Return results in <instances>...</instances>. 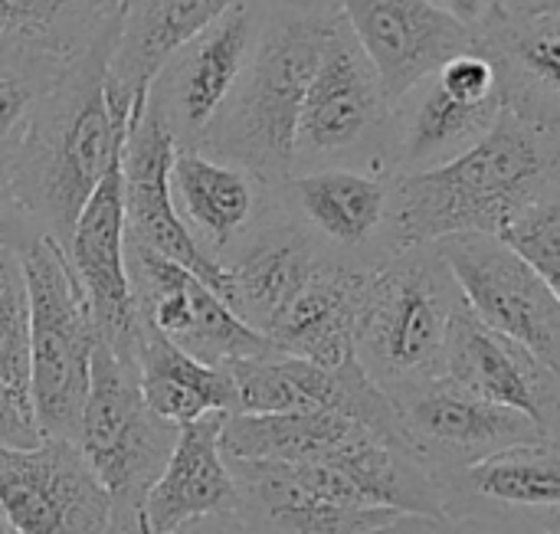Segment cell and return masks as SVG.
<instances>
[{"instance_id":"cell-1","label":"cell","mask_w":560,"mask_h":534,"mask_svg":"<svg viewBox=\"0 0 560 534\" xmlns=\"http://www.w3.org/2000/svg\"><path fill=\"white\" fill-rule=\"evenodd\" d=\"M560 190V135L502 112L463 154L427 171L394 174V246L499 233L525 204Z\"/></svg>"},{"instance_id":"cell-2","label":"cell","mask_w":560,"mask_h":534,"mask_svg":"<svg viewBox=\"0 0 560 534\" xmlns=\"http://www.w3.org/2000/svg\"><path fill=\"white\" fill-rule=\"evenodd\" d=\"M112 39L115 33L59 72L3 161L16 200L62 249L128 131V118L115 115L108 102Z\"/></svg>"},{"instance_id":"cell-3","label":"cell","mask_w":560,"mask_h":534,"mask_svg":"<svg viewBox=\"0 0 560 534\" xmlns=\"http://www.w3.org/2000/svg\"><path fill=\"white\" fill-rule=\"evenodd\" d=\"M335 16L338 10L315 13L269 0L256 49L230 102L203 135L200 151L246 167L266 184L285 181L292 174L302 95Z\"/></svg>"},{"instance_id":"cell-4","label":"cell","mask_w":560,"mask_h":534,"mask_svg":"<svg viewBox=\"0 0 560 534\" xmlns=\"http://www.w3.org/2000/svg\"><path fill=\"white\" fill-rule=\"evenodd\" d=\"M459 309L463 295L440 249L433 243L410 246L368 276L354 325V361L387 397L436 381Z\"/></svg>"},{"instance_id":"cell-5","label":"cell","mask_w":560,"mask_h":534,"mask_svg":"<svg viewBox=\"0 0 560 534\" xmlns=\"http://www.w3.org/2000/svg\"><path fill=\"white\" fill-rule=\"evenodd\" d=\"M394 105L354 43L341 10L302 95L292 174L315 167H354L394 174Z\"/></svg>"},{"instance_id":"cell-6","label":"cell","mask_w":560,"mask_h":534,"mask_svg":"<svg viewBox=\"0 0 560 534\" xmlns=\"http://www.w3.org/2000/svg\"><path fill=\"white\" fill-rule=\"evenodd\" d=\"M30 292V407L39 437H79L89 391L92 348L98 341L89 302L66 249L39 236L20 253Z\"/></svg>"},{"instance_id":"cell-7","label":"cell","mask_w":560,"mask_h":534,"mask_svg":"<svg viewBox=\"0 0 560 534\" xmlns=\"http://www.w3.org/2000/svg\"><path fill=\"white\" fill-rule=\"evenodd\" d=\"M174 440L177 427L144 404L135 361L95 341L75 443L112 496L118 534H141L144 496L161 476Z\"/></svg>"},{"instance_id":"cell-8","label":"cell","mask_w":560,"mask_h":534,"mask_svg":"<svg viewBox=\"0 0 560 534\" xmlns=\"http://www.w3.org/2000/svg\"><path fill=\"white\" fill-rule=\"evenodd\" d=\"M226 463L236 515L256 534H374L400 519L371 506L331 463Z\"/></svg>"},{"instance_id":"cell-9","label":"cell","mask_w":560,"mask_h":534,"mask_svg":"<svg viewBox=\"0 0 560 534\" xmlns=\"http://www.w3.org/2000/svg\"><path fill=\"white\" fill-rule=\"evenodd\" d=\"M492 62L463 49L394 105V174L427 171L469 151L502 115Z\"/></svg>"},{"instance_id":"cell-10","label":"cell","mask_w":560,"mask_h":534,"mask_svg":"<svg viewBox=\"0 0 560 534\" xmlns=\"http://www.w3.org/2000/svg\"><path fill=\"white\" fill-rule=\"evenodd\" d=\"M269 0H243L207 23L158 69L148 105L177 148H200L203 135L230 102L262 30Z\"/></svg>"},{"instance_id":"cell-11","label":"cell","mask_w":560,"mask_h":534,"mask_svg":"<svg viewBox=\"0 0 560 534\" xmlns=\"http://www.w3.org/2000/svg\"><path fill=\"white\" fill-rule=\"evenodd\" d=\"M463 295V305L492 332L518 341L545 364H560V295L492 233L433 243Z\"/></svg>"},{"instance_id":"cell-12","label":"cell","mask_w":560,"mask_h":534,"mask_svg":"<svg viewBox=\"0 0 560 534\" xmlns=\"http://www.w3.org/2000/svg\"><path fill=\"white\" fill-rule=\"evenodd\" d=\"M0 515L20 534H118L112 496L62 437L0 446Z\"/></svg>"},{"instance_id":"cell-13","label":"cell","mask_w":560,"mask_h":534,"mask_svg":"<svg viewBox=\"0 0 560 534\" xmlns=\"http://www.w3.org/2000/svg\"><path fill=\"white\" fill-rule=\"evenodd\" d=\"M276 204L338 263L377 269L397 256L390 227L394 174L354 167L295 171L276 184Z\"/></svg>"},{"instance_id":"cell-14","label":"cell","mask_w":560,"mask_h":534,"mask_svg":"<svg viewBox=\"0 0 560 534\" xmlns=\"http://www.w3.org/2000/svg\"><path fill=\"white\" fill-rule=\"evenodd\" d=\"M390 400L397 407L404 446L436 486L492 453L551 437L518 410L482 400L450 378L427 381Z\"/></svg>"},{"instance_id":"cell-15","label":"cell","mask_w":560,"mask_h":534,"mask_svg":"<svg viewBox=\"0 0 560 534\" xmlns=\"http://www.w3.org/2000/svg\"><path fill=\"white\" fill-rule=\"evenodd\" d=\"M125 266L138 315L184 355L230 364L276 351L190 269L125 240Z\"/></svg>"},{"instance_id":"cell-16","label":"cell","mask_w":560,"mask_h":534,"mask_svg":"<svg viewBox=\"0 0 560 534\" xmlns=\"http://www.w3.org/2000/svg\"><path fill=\"white\" fill-rule=\"evenodd\" d=\"M226 368L236 384V414L331 410L364 423L381 440L404 446L394 400L361 371L358 361L322 368L292 355L269 351L259 358L230 361Z\"/></svg>"},{"instance_id":"cell-17","label":"cell","mask_w":560,"mask_h":534,"mask_svg":"<svg viewBox=\"0 0 560 534\" xmlns=\"http://www.w3.org/2000/svg\"><path fill=\"white\" fill-rule=\"evenodd\" d=\"M66 259L89 302V315H92L98 341L112 348L118 358L135 361L141 315L131 295L128 266H125L121 148L112 154L102 181L85 200L72 227V236L66 243Z\"/></svg>"},{"instance_id":"cell-18","label":"cell","mask_w":560,"mask_h":534,"mask_svg":"<svg viewBox=\"0 0 560 534\" xmlns=\"http://www.w3.org/2000/svg\"><path fill=\"white\" fill-rule=\"evenodd\" d=\"M338 10L390 105L472 46V30L430 0H341Z\"/></svg>"},{"instance_id":"cell-19","label":"cell","mask_w":560,"mask_h":534,"mask_svg":"<svg viewBox=\"0 0 560 534\" xmlns=\"http://www.w3.org/2000/svg\"><path fill=\"white\" fill-rule=\"evenodd\" d=\"M174 138L167 135L158 112L144 102L138 121L128 125L121 144V207H125V240L138 243L203 279L220 299H226V272L217 266L180 223L167 171L174 158Z\"/></svg>"},{"instance_id":"cell-20","label":"cell","mask_w":560,"mask_h":534,"mask_svg":"<svg viewBox=\"0 0 560 534\" xmlns=\"http://www.w3.org/2000/svg\"><path fill=\"white\" fill-rule=\"evenodd\" d=\"M443 378L482 400L518 410L535 427L558 437V368L545 364L518 341L486 328L466 305L459 309L450 332Z\"/></svg>"},{"instance_id":"cell-21","label":"cell","mask_w":560,"mask_h":534,"mask_svg":"<svg viewBox=\"0 0 560 534\" xmlns=\"http://www.w3.org/2000/svg\"><path fill=\"white\" fill-rule=\"evenodd\" d=\"M325 259L331 256H325L318 243L272 200L269 213L220 259L226 272L223 302L266 338Z\"/></svg>"},{"instance_id":"cell-22","label":"cell","mask_w":560,"mask_h":534,"mask_svg":"<svg viewBox=\"0 0 560 534\" xmlns=\"http://www.w3.org/2000/svg\"><path fill=\"white\" fill-rule=\"evenodd\" d=\"M167 187L180 223L217 266L276 200V184L200 148H174Z\"/></svg>"},{"instance_id":"cell-23","label":"cell","mask_w":560,"mask_h":534,"mask_svg":"<svg viewBox=\"0 0 560 534\" xmlns=\"http://www.w3.org/2000/svg\"><path fill=\"white\" fill-rule=\"evenodd\" d=\"M472 46L495 69L502 108L560 135V13L515 16L489 7L472 26Z\"/></svg>"},{"instance_id":"cell-24","label":"cell","mask_w":560,"mask_h":534,"mask_svg":"<svg viewBox=\"0 0 560 534\" xmlns=\"http://www.w3.org/2000/svg\"><path fill=\"white\" fill-rule=\"evenodd\" d=\"M236 3L243 0H125L108 49L112 112L138 121L167 56Z\"/></svg>"},{"instance_id":"cell-25","label":"cell","mask_w":560,"mask_h":534,"mask_svg":"<svg viewBox=\"0 0 560 534\" xmlns=\"http://www.w3.org/2000/svg\"><path fill=\"white\" fill-rule=\"evenodd\" d=\"M226 417L230 414H207L177 427L174 450L144 496L141 534H171L194 519L236 512V483L220 450Z\"/></svg>"},{"instance_id":"cell-26","label":"cell","mask_w":560,"mask_h":534,"mask_svg":"<svg viewBox=\"0 0 560 534\" xmlns=\"http://www.w3.org/2000/svg\"><path fill=\"white\" fill-rule=\"evenodd\" d=\"M443 515H515L560 519V450L558 437L518 443L482 463L456 473L440 486Z\"/></svg>"},{"instance_id":"cell-27","label":"cell","mask_w":560,"mask_h":534,"mask_svg":"<svg viewBox=\"0 0 560 534\" xmlns=\"http://www.w3.org/2000/svg\"><path fill=\"white\" fill-rule=\"evenodd\" d=\"M371 269L325 259L292 305L269 328V345L322 368L354 361V325Z\"/></svg>"},{"instance_id":"cell-28","label":"cell","mask_w":560,"mask_h":534,"mask_svg":"<svg viewBox=\"0 0 560 534\" xmlns=\"http://www.w3.org/2000/svg\"><path fill=\"white\" fill-rule=\"evenodd\" d=\"M364 423L331 410H285V414H230L220 430L226 460L256 463H325L364 440Z\"/></svg>"},{"instance_id":"cell-29","label":"cell","mask_w":560,"mask_h":534,"mask_svg":"<svg viewBox=\"0 0 560 534\" xmlns=\"http://www.w3.org/2000/svg\"><path fill=\"white\" fill-rule=\"evenodd\" d=\"M135 371L144 404L171 427L207 414H236V384L226 364H203L141 322Z\"/></svg>"},{"instance_id":"cell-30","label":"cell","mask_w":560,"mask_h":534,"mask_svg":"<svg viewBox=\"0 0 560 534\" xmlns=\"http://www.w3.org/2000/svg\"><path fill=\"white\" fill-rule=\"evenodd\" d=\"M121 7L125 0H0V46L69 66L115 33Z\"/></svg>"},{"instance_id":"cell-31","label":"cell","mask_w":560,"mask_h":534,"mask_svg":"<svg viewBox=\"0 0 560 534\" xmlns=\"http://www.w3.org/2000/svg\"><path fill=\"white\" fill-rule=\"evenodd\" d=\"M0 381L30 404V292L10 249H0Z\"/></svg>"},{"instance_id":"cell-32","label":"cell","mask_w":560,"mask_h":534,"mask_svg":"<svg viewBox=\"0 0 560 534\" xmlns=\"http://www.w3.org/2000/svg\"><path fill=\"white\" fill-rule=\"evenodd\" d=\"M62 69L66 66L59 62L23 56L0 46V161L10 158V151L26 131L36 102L49 92Z\"/></svg>"},{"instance_id":"cell-33","label":"cell","mask_w":560,"mask_h":534,"mask_svg":"<svg viewBox=\"0 0 560 534\" xmlns=\"http://www.w3.org/2000/svg\"><path fill=\"white\" fill-rule=\"evenodd\" d=\"M518 259H525L548 286L560 282V190H551L518 213H512L495 233Z\"/></svg>"},{"instance_id":"cell-34","label":"cell","mask_w":560,"mask_h":534,"mask_svg":"<svg viewBox=\"0 0 560 534\" xmlns=\"http://www.w3.org/2000/svg\"><path fill=\"white\" fill-rule=\"evenodd\" d=\"M374 534H560V519H515V515H400L394 525Z\"/></svg>"},{"instance_id":"cell-35","label":"cell","mask_w":560,"mask_h":534,"mask_svg":"<svg viewBox=\"0 0 560 534\" xmlns=\"http://www.w3.org/2000/svg\"><path fill=\"white\" fill-rule=\"evenodd\" d=\"M39 236H43L39 227L33 223V217L16 200L10 174H7V164L0 161V249L26 253Z\"/></svg>"},{"instance_id":"cell-36","label":"cell","mask_w":560,"mask_h":534,"mask_svg":"<svg viewBox=\"0 0 560 534\" xmlns=\"http://www.w3.org/2000/svg\"><path fill=\"white\" fill-rule=\"evenodd\" d=\"M39 440L33 407L0 381V446H33Z\"/></svg>"},{"instance_id":"cell-37","label":"cell","mask_w":560,"mask_h":534,"mask_svg":"<svg viewBox=\"0 0 560 534\" xmlns=\"http://www.w3.org/2000/svg\"><path fill=\"white\" fill-rule=\"evenodd\" d=\"M171 534H256L236 512H217V515H203L194 519L180 529H174Z\"/></svg>"},{"instance_id":"cell-38","label":"cell","mask_w":560,"mask_h":534,"mask_svg":"<svg viewBox=\"0 0 560 534\" xmlns=\"http://www.w3.org/2000/svg\"><path fill=\"white\" fill-rule=\"evenodd\" d=\"M430 3H436L440 10H446L450 16H456L463 26H476L486 13H489V7H492V0H430Z\"/></svg>"},{"instance_id":"cell-39","label":"cell","mask_w":560,"mask_h":534,"mask_svg":"<svg viewBox=\"0 0 560 534\" xmlns=\"http://www.w3.org/2000/svg\"><path fill=\"white\" fill-rule=\"evenodd\" d=\"M492 7L515 13V16H555L560 13V0H492Z\"/></svg>"},{"instance_id":"cell-40","label":"cell","mask_w":560,"mask_h":534,"mask_svg":"<svg viewBox=\"0 0 560 534\" xmlns=\"http://www.w3.org/2000/svg\"><path fill=\"white\" fill-rule=\"evenodd\" d=\"M282 7H295V10H315V13H335L341 7V0H272Z\"/></svg>"},{"instance_id":"cell-41","label":"cell","mask_w":560,"mask_h":534,"mask_svg":"<svg viewBox=\"0 0 560 534\" xmlns=\"http://www.w3.org/2000/svg\"><path fill=\"white\" fill-rule=\"evenodd\" d=\"M0 534H20V532H16V529H13V525H10V522L0 515Z\"/></svg>"}]
</instances>
